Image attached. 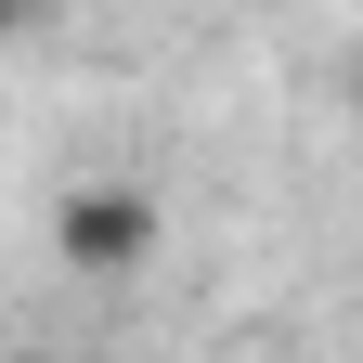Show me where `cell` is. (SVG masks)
Segmentation results:
<instances>
[{
    "mask_svg": "<svg viewBox=\"0 0 363 363\" xmlns=\"http://www.w3.org/2000/svg\"><path fill=\"white\" fill-rule=\"evenodd\" d=\"M52 247H65V272L117 286V272H143V259L169 247V208L143 195V182H78V195L52 208Z\"/></svg>",
    "mask_w": 363,
    "mask_h": 363,
    "instance_id": "cell-1",
    "label": "cell"
},
{
    "mask_svg": "<svg viewBox=\"0 0 363 363\" xmlns=\"http://www.w3.org/2000/svg\"><path fill=\"white\" fill-rule=\"evenodd\" d=\"M13 26H26V0H0V39H13Z\"/></svg>",
    "mask_w": 363,
    "mask_h": 363,
    "instance_id": "cell-2",
    "label": "cell"
}]
</instances>
